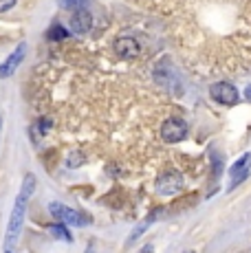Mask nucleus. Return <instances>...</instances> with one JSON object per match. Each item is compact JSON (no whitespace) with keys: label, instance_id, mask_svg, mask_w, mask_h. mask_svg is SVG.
<instances>
[{"label":"nucleus","instance_id":"nucleus-13","mask_svg":"<svg viewBox=\"0 0 251 253\" xmlns=\"http://www.w3.org/2000/svg\"><path fill=\"white\" fill-rule=\"evenodd\" d=\"M11 7H16V0H0V13L9 11Z\"/></svg>","mask_w":251,"mask_h":253},{"label":"nucleus","instance_id":"nucleus-4","mask_svg":"<svg viewBox=\"0 0 251 253\" xmlns=\"http://www.w3.org/2000/svg\"><path fill=\"white\" fill-rule=\"evenodd\" d=\"M185 134H187V124L183 119H176V117L167 119L161 126V139L166 143H178V141L185 139Z\"/></svg>","mask_w":251,"mask_h":253},{"label":"nucleus","instance_id":"nucleus-6","mask_svg":"<svg viewBox=\"0 0 251 253\" xmlns=\"http://www.w3.org/2000/svg\"><path fill=\"white\" fill-rule=\"evenodd\" d=\"M25 53H27V44L25 42H20L16 51H13L11 55L0 64V77H2V80H7V77H11L13 73H16V69L22 64V60H25Z\"/></svg>","mask_w":251,"mask_h":253},{"label":"nucleus","instance_id":"nucleus-10","mask_svg":"<svg viewBox=\"0 0 251 253\" xmlns=\"http://www.w3.org/2000/svg\"><path fill=\"white\" fill-rule=\"evenodd\" d=\"M49 231L57 238V240H64V242H71V240H73L71 231L66 229V225H62V222H57V225H51V227H49Z\"/></svg>","mask_w":251,"mask_h":253},{"label":"nucleus","instance_id":"nucleus-9","mask_svg":"<svg viewBox=\"0 0 251 253\" xmlns=\"http://www.w3.org/2000/svg\"><path fill=\"white\" fill-rule=\"evenodd\" d=\"M249 169H251V154H243V157H240L238 161L231 165V169H229V174H231V187H236L238 183H243L245 178H247Z\"/></svg>","mask_w":251,"mask_h":253},{"label":"nucleus","instance_id":"nucleus-2","mask_svg":"<svg viewBox=\"0 0 251 253\" xmlns=\"http://www.w3.org/2000/svg\"><path fill=\"white\" fill-rule=\"evenodd\" d=\"M49 211H51V216L55 218L57 222H62V225H73V227L90 225V218L86 216V213H82V211H77V209H71V207L62 205V203H51Z\"/></svg>","mask_w":251,"mask_h":253},{"label":"nucleus","instance_id":"nucleus-11","mask_svg":"<svg viewBox=\"0 0 251 253\" xmlns=\"http://www.w3.org/2000/svg\"><path fill=\"white\" fill-rule=\"evenodd\" d=\"M66 36H69V29H64L62 24H55L49 31V40H64Z\"/></svg>","mask_w":251,"mask_h":253},{"label":"nucleus","instance_id":"nucleus-14","mask_svg":"<svg viewBox=\"0 0 251 253\" xmlns=\"http://www.w3.org/2000/svg\"><path fill=\"white\" fill-rule=\"evenodd\" d=\"M82 161H84V159H82L80 154H73V157H71V161H69V165H71V168H75V165H80Z\"/></svg>","mask_w":251,"mask_h":253},{"label":"nucleus","instance_id":"nucleus-7","mask_svg":"<svg viewBox=\"0 0 251 253\" xmlns=\"http://www.w3.org/2000/svg\"><path fill=\"white\" fill-rule=\"evenodd\" d=\"M115 53H117L119 57H124V60H134V57H139V53H141V46H139V42L134 40V38L122 36L115 40Z\"/></svg>","mask_w":251,"mask_h":253},{"label":"nucleus","instance_id":"nucleus-5","mask_svg":"<svg viewBox=\"0 0 251 253\" xmlns=\"http://www.w3.org/2000/svg\"><path fill=\"white\" fill-rule=\"evenodd\" d=\"M209 95H211V99H216L223 106H234L236 101H238V90H236V86L229 84V82H218V84H214L209 88Z\"/></svg>","mask_w":251,"mask_h":253},{"label":"nucleus","instance_id":"nucleus-16","mask_svg":"<svg viewBox=\"0 0 251 253\" xmlns=\"http://www.w3.org/2000/svg\"><path fill=\"white\" fill-rule=\"evenodd\" d=\"M245 92H247V97H249V99H251V86H249V88H247V90H245Z\"/></svg>","mask_w":251,"mask_h":253},{"label":"nucleus","instance_id":"nucleus-1","mask_svg":"<svg viewBox=\"0 0 251 253\" xmlns=\"http://www.w3.org/2000/svg\"><path fill=\"white\" fill-rule=\"evenodd\" d=\"M33 189H36V176L27 174L25 181H22L20 194H18L16 203L11 209V218H9V227H7V236H4V253H13V245L18 242L22 231V222H25V211H27V203L31 198Z\"/></svg>","mask_w":251,"mask_h":253},{"label":"nucleus","instance_id":"nucleus-17","mask_svg":"<svg viewBox=\"0 0 251 253\" xmlns=\"http://www.w3.org/2000/svg\"><path fill=\"white\" fill-rule=\"evenodd\" d=\"M86 253H93V245H90V247H88V251H86Z\"/></svg>","mask_w":251,"mask_h":253},{"label":"nucleus","instance_id":"nucleus-8","mask_svg":"<svg viewBox=\"0 0 251 253\" xmlns=\"http://www.w3.org/2000/svg\"><path fill=\"white\" fill-rule=\"evenodd\" d=\"M90 27H93V16H90V11H86L84 7L75 9V13L71 16V31L77 33V36H84V33L90 31Z\"/></svg>","mask_w":251,"mask_h":253},{"label":"nucleus","instance_id":"nucleus-3","mask_svg":"<svg viewBox=\"0 0 251 253\" xmlns=\"http://www.w3.org/2000/svg\"><path fill=\"white\" fill-rule=\"evenodd\" d=\"M185 181H183V174L176 172V169H167V172H163L161 176H159L157 181V192L161 194V196H172V194L181 192Z\"/></svg>","mask_w":251,"mask_h":253},{"label":"nucleus","instance_id":"nucleus-12","mask_svg":"<svg viewBox=\"0 0 251 253\" xmlns=\"http://www.w3.org/2000/svg\"><path fill=\"white\" fill-rule=\"evenodd\" d=\"M57 2L64 9H82L86 4V0H57Z\"/></svg>","mask_w":251,"mask_h":253},{"label":"nucleus","instance_id":"nucleus-15","mask_svg":"<svg viewBox=\"0 0 251 253\" xmlns=\"http://www.w3.org/2000/svg\"><path fill=\"white\" fill-rule=\"evenodd\" d=\"M152 251H154V249H152V245H146L139 253H152Z\"/></svg>","mask_w":251,"mask_h":253}]
</instances>
